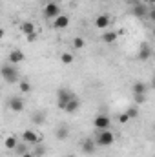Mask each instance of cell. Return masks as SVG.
I'll return each instance as SVG.
<instances>
[{"mask_svg": "<svg viewBox=\"0 0 155 157\" xmlns=\"http://www.w3.org/2000/svg\"><path fill=\"white\" fill-rule=\"evenodd\" d=\"M53 2H62V0H53Z\"/></svg>", "mask_w": 155, "mask_h": 157, "instance_id": "33", "label": "cell"}, {"mask_svg": "<svg viewBox=\"0 0 155 157\" xmlns=\"http://www.w3.org/2000/svg\"><path fill=\"white\" fill-rule=\"evenodd\" d=\"M113 141H115L113 132H110V130H102V132L97 135L95 144H99V146H110V144H113Z\"/></svg>", "mask_w": 155, "mask_h": 157, "instance_id": "3", "label": "cell"}, {"mask_svg": "<svg viewBox=\"0 0 155 157\" xmlns=\"http://www.w3.org/2000/svg\"><path fill=\"white\" fill-rule=\"evenodd\" d=\"M131 2H133V4H139V2H142V0H131Z\"/></svg>", "mask_w": 155, "mask_h": 157, "instance_id": "32", "label": "cell"}, {"mask_svg": "<svg viewBox=\"0 0 155 157\" xmlns=\"http://www.w3.org/2000/svg\"><path fill=\"white\" fill-rule=\"evenodd\" d=\"M20 157H37V155H33V154H29V152H28V154H24V155H20Z\"/></svg>", "mask_w": 155, "mask_h": 157, "instance_id": "30", "label": "cell"}, {"mask_svg": "<svg viewBox=\"0 0 155 157\" xmlns=\"http://www.w3.org/2000/svg\"><path fill=\"white\" fill-rule=\"evenodd\" d=\"M133 15H135L137 18H144V17L148 15V6H144L142 2L133 4Z\"/></svg>", "mask_w": 155, "mask_h": 157, "instance_id": "11", "label": "cell"}, {"mask_svg": "<svg viewBox=\"0 0 155 157\" xmlns=\"http://www.w3.org/2000/svg\"><path fill=\"white\" fill-rule=\"evenodd\" d=\"M110 24H112V18H110L108 15H99V17L95 18V28H97V29H106Z\"/></svg>", "mask_w": 155, "mask_h": 157, "instance_id": "10", "label": "cell"}, {"mask_svg": "<svg viewBox=\"0 0 155 157\" xmlns=\"http://www.w3.org/2000/svg\"><path fill=\"white\" fill-rule=\"evenodd\" d=\"M78 108H80V101H78L77 97H73L71 101H68V102H66V106H64V110H62V112H66V113H75Z\"/></svg>", "mask_w": 155, "mask_h": 157, "instance_id": "13", "label": "cell"}, {"mask_svg": "<svg viewBox=\"0 0 155 157\" xmlns=\"http://www.w3.org/2000/svg\"><path fill=\"white\" fill-rule=\"evenodd\" d=\"M55 135H57V139H59V141H66V139H68V135H70V128H68L66 124H62V126H59V128H57V133H55Z\"/></svg>", "mask_w": 155, "mask_h": 157, "instance_id": "17", "label": "cell"}, {"mask_svg": "<svg viewBox=\"0 0 155 157\" xmlns=\"http://www.w3.org/2000/svg\"><path fill=\"white\" fill-rule=\"evenodd\" d=\"M44 154H46V148H44V146H40V144H37V148H35V154H33V155H44Z\"/></svg>", "mask_w": 155, "mask_h": 157, "instance_id": "26", "label": "cell"}, {"mask_svg": "<svg viewBox=\"0 0 155 157\" xmlns=\"http://www.w3.org/2000/svg\"><path fill=\"white\" fill-rule=\"evenodd\" d=\"M126 115H128L130 119L137 117V115H139V108H137V106H131V108H128V112H126Z\"/></svg>", "mask_w": 155, "mask_h": 157, "instance_id": "24", "label": "cell"}, {"mask_svg": "<svg viewBox=\"0 0 155 157\" xmlns=\"http://www.w3.org/2000/svg\"><path fill=\"white\" fill-rule=\"evenodd\" d=\"M110 124H112V119L108 117V115H104V113L97 115L95 121H93V126H95L97 130H108V128H110Z\"/></svg>", "mask_w": 155, "mask_h": 157, "instance_id": "6", "label": "cell"}, {"mask_svg": "<svg viewBox=\"0 0 155 157\" xmlns=\"http://www.w3.org/2000/svg\"><path fill=\"white\" fill-rule=\"evenodd\" d=\"M0 75L2 78L6 80V82H9V84H15V82H18V70H17V66L15 64H4L2 68H0Z\"/></svg>", "mask_w": 155, "mask_h": 157, "instance_id": "1", "label": "cell"}, {"mask_svg": "<svg viewBox=\"0 0 155 157\" xmlns=\"http://www.w3.org/2000/svg\"><path fill=\"white\" fill-rule=\"evenodd\" d=\"M102 40L108 42V44H112V42H115L117 40V33L115 31H106V33L102 35Z\"/></svg>", "mask_w": 155, "mask_h": 157, "instance_id": "19", "label": "cell"}, {"mask_svg": "<svg viewBox=\"0 0 155 157\" xmlns=\"http://www.w3.org/2000/svg\"><path fill=\"white\" fill-rule=\"evenodd\" d=\"M35 39H37V31H35V33H31V35H28V40H29V42H33Z\"/></svg>", "mask_w": 155, "mask_h": 157, "instance_id": "29", "label": "cell"}, {"mask_svg": "<svg viewBox=\"0 0 155 157\" xmlns=\"http://www.w3.org/2000/svg\"><path fill=\"white\" fill-rule=\"evenodd\" d=\"M7 108L11 112H22L24 110V101L20 97H9L7 99Z\"/></svg>", "mask_w": 155, "mask_h": 157, "instance_id": "7", "label": "cell"}, {"mask_svg": "<svg viewBox=\"0 0 155 157\" xmlns=\"http://www.w3.org/2000/svg\"><path fill=\"white\" fill-rule=\"evenodd\" d=\"M144 101H146V95H135V102L137 104H142Z\"/></svg>", "mask_w": 155, "mask_h": 157, "instance_id": "27", "label": "cell"}, {"mask_svg": "<svg viewBox=\"0 0 155 157\" xmlns=\"http://www.w3.org/2000/svg\"><path fill=\"white\" fill-rule=\"evenodd\" d=\"M2 37H4V29L0 28V39H2Z\"/></svg>", "mask_w": 155, "mask_h": 157, "instance_id": "31", "label": "cell"}, {"mask_svg": "<svg viewBox=\"0 0 155 157\" xmlns=\"http://www.w3.org/2000/svg\"><path fill=\"white\" fill-rule=\"evenodd\" d=\"M128 121H130V117H128L126 113H120V115H119V122H122V124H126Z\"/></svg>", "mask_w": 155, "mask_h": 157, "instance_id": "28", "label": "cell"}, {"mask_svg": "<svg viewBox=\"0 0 155 157\" xmlns=\"http://www.w3.org/2000/svg\"><path fill=\"white\" fill-rule=\"evenodd\" d=\"M150 57H152V49H150V44H141L139 59H141V60H148Z\"/></svg>", "mask_w": 155, "mask_h": 157, "instance_id": "16", "label": "cell"}, {"mask_svg": "<svg viewBox=\"0 0 155 157\" xmlns=\"http://www.w3.org/2000/svg\"><path fill=\"white\" fill-rule=\"evenodd\" d=\"M44 121H46L44 112H35V113H33V122H35V124H44Z\"/></svg>", "mask_w": 155, "mask_h": 157, "instance_id": "20", "label": "cell"}, {"mask_svg": "<svg viewBox=\"0 0 155 157\" xmlns=\"http://www.w3.org/2000/svg\"><path fill=\"white\" fill-rule=\"evenodd\" d=\"M73 97H75V93H73L71 90L60 88V90H59V93H57V104H59V108H60V110H64L66 102H68V101H71Z\"/></svg>", "mask_w": 155, "mask_h": 157, "instance_id": "2", "label": "cell"}, {"mask_svg": "<svg viewBox=\"0 0 155 157\" xmlns=\"http://www.w3.org/2000/svg\"><path fill=\"white\" fill-rule=\"evenodd\" d=\"M66 157H73V155H66Z\"/></svg>", "mask_w": 155, "mask_h": 157, "instance_id": "34", "label": "cell"}, {"mask_svg": "<svg viewBox=\"0 0 155 157\" xmlns=\"http://www.w3.org/2000/svg\"><path fill=\"white\" fill-rule=\"evenodd\" d=\"M17 143H18V141H17V137H13V135H11V137H6V141H4V144H6L7 150H15Z\"/></svg>", "mask_w": 155, "mask_h": 157, "instance_id": "18", "label": "cell"}, {"mask_svg": "<svg viewBox=\"0 0 155 157\" xmlns=\"http://www.w3.org/2000/svg\"><path fill=\"white\" fill-rule=\"evenodd\" d=\"M20 91H22V93H29V91H31V84H29L26 78L20 80Z\"/></svg>", "mask_w": 155, "mask_h": 157, "instance_id": "21", "label": "cell"}, {"mask_svg": "<svg viewBox=\"0 0 155 157\" xmlns=\"http://www.w3.org/2000/svg\"><path fill=\"white\" fill-rule=\"evenodd\" d=\"M84 44H86V42H84V39H80V37H77V39L73 40V46H75L77 49H82V48H84Z\"/></svg>", "mask_w": 155, "mask_h": 157, "instance_id": "25", "label": "cell"}, {"mask_svg": "<svg viewBox=\"0 0 155 157\" xmlns=\"http://www.w3.org/2000/svg\"><path fill=\"white\" fill-rule=\"evenodd\" d=\"M60 60H62V64H71L73 62V55L71 53H62L60 55Z\"/></svg>", "mask_w": 155, "mask_h": 157, "instance_id": "22", "label": "cell"}, {"mask_svg": "<svg viewBox=\"0 0 155 157\" xmlns=\"http://www.w3.org/2000/svg\"><path fill=\"white\" fill-rule=\"evenodd\" d=\"M60 15V7H59V4L57 2H47L46 6H44V17L46 18H55V17H59Z\"/></svg>", "mask_w": 155, "mask_h": 157, "instance_id": "4", "label": "cell"}, {"mask_svg": "<svg viewBox=\"0 0 155 157\" xmlns=\"http://www.w3.org/2000/svg\"><path fill=\"white\" fill-rule=\"evenodd\" d=\"M22 139H24L26 144H40L42 143V137H40L37 132H33V130H24Z\"/></svg>", "mask_w": 155, "mask_h": 157, "instance_id": "5", "label": "cell"}, {"mask_svg": "<svg viewBox=\"0 0 155 157\" xmlns=\"http://www.w3.org/2000/svg\"><path fill=\"white\" fill-rule=\"evenodd\" d=\"M20 31H22L24 35H31V33H35V24H33L31 20H24V22L20 24Z\"/></svg>", "mask_w": 155, "mask_h": 157, "instance_id": "14", "label": "cell"}, {"mask_svg": "<svg viewBox=\"0 0 155 157\" xmlns=\"http://www.w3.org/2000/svg\"><path fill=\"white\" fill-rule=\"evenodd\" d=\"M15 152H17L18 155H24V154H28V146H26V143H24V144H18V143H17V146H15Z\"/></svg>", "mask_w": 155, "mask_h": 157, "instance_id": "23", "label": "cell"}, {"mask_svg": "<svg viewBox=\"0 0 155 157\" xmlns=\"http://www.w3.org/2000/svg\"><path fill=\"white\" fill-rule=\"evenodd\" d=\"M68 26H70V17H66V15H59V17L53 18V28H57V29H64V28H68Z\"/></svg>", "mask_w": 155, "mask_h": 157, "instance_id": "9", "label": "cell"}, {"mask_svg": "<svg viewBox=\"0 0 155 157\" xmlns=\"http://www.w3.org/2000/svg\"><path fill=\"white\" fill-rule=\"evenodd\" d=\"M146 93H148V86L142 80H139V82L133 84V95H146Z\"/></svg>", "mask_w": 155, "mask_h": 157, "instance_id": "15", "label": "cell"}, {"mask_svg": "<svg viewBox=\"0 0 155 157\" xmlns=\"http://www.w3.org/2000/svg\"><path fill=\"white\" fill-rule=\"evenodd\" d=\"M24 59H26V55L22 49H11L9 51V64H20V62H24Z\"/></svg>", "mask_w": 155, "mask_h": 157, "instance_id": "8", "label": "cell"}, {"mask_svg": "<svg viewBox=\"0 0 155 157\" xmlns=\"http://www.w3.org/2000/svg\"><path fill=\"white\" fill-rule=\"evenodd\" d=\"M95 141H91V139H86V141H82L80 143V148H82V154H86V155H91L93 152H95Z\"/></svg>", "mask_w": 155, "mask_h": 157, "instance_id": "12", "label": "cell"}]
</instances>
